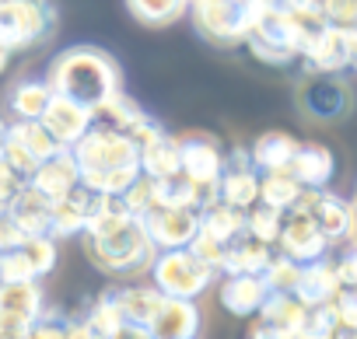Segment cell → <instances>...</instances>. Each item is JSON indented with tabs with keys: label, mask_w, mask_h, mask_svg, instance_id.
Listing matches in <instances>:
<instances>
[{
	"label": "cell",
	"mask_w": 357,
	"mask_h": 339,
	"mask_svg": "<svg viewBox=\"0 0 357 339\" xmlns=\"http://www.w3.org/2000/svg\"><path fill=\"white\" fill-rule=\"evenodd\" d=\"M84 224H88V217H84V210H81L70 196H63V200L53 203V217H50V235H53V238L84 235Z\"/></svg>",
	"instance_id": "8d00e7d4"
},
{
	"label": "cell",
	"mask_w": 357,
	"mask_h": 339,
	"mask_svg": "<svg viewBox=\"0 0 357 339\" xmlns=\"http://www.w3.org/2000/svg\"><path fill=\"white\" fill-rule=\"evenodd\" d=\"M8 56H11L8 49H0V74H4V70H8Z\"/></svg>",
	"instance_id": "db71d44e"
},
{
	"label": "cell",
	"mask_w": 357,
	"mask_h": 339,
	"mask_svg": "<svg viewBox=\"0 0 357 339\" xmlns=\"http://www.w3.org/2000/svg\"><path fill=\"white\" fill-rule=\"evenodd\" d=\"M4 140H8V123L0 119V157H4Z\"/></svg>",
	"instance_id": "f5cc1de1"
},
{
	"label": "cell",
	"mask_w": 357,
	"mask_h": 339,
	"mask_svg": "<svg viewBox=\"0 0 357 339\" xmlns=\"http://www.w3.org/2000/svg\"><path fill=\"white\" fill-rule=\"evenodd\" d=\"M221 189V203L249 210L259 203V172L249 161V147H235L231 154H225V172L218 179Z\"/></svg>",
	"instance_id": "5bb4252c"
},
{
	"label": "cell",
	"mask_w": 357,
	"mask_h": 339,
	"mask_svg": "<svg viewBox=\"0 0 357 339\" xmlns=\"http://www.w3.org/2000/svg\"><path fill=\"white\" fill-rule=\"evenodd\" d=\"M25 186V179H18L11 168L4 164V157H0V214H4L11 207V200L18 196V189Z\"/></svg>",
	"instance_id": "f6af8a7d"
},
{
	"label": "cell",
	"mask_w": 357,
	"mask_h": 339,
	"mask_svg": "<svg viewBox=\"0 0 357 339\" xmlns=\"http://www.w3.org/2000/svg\"><path fill=\"white\" fill-rule=\"evenodd\" d=\"M193 22L214 46H238L266 11V0H193Z\"/></svg>",
	"instance_id": "277c9868"
},
{
	"label": "cell",
	"mask_w": 357,
	"mask_h": 339,
	"mask_svg": "<svg viewBox=\"0 0 357 339\" xmlns=\"http://www.w3.org/2000/svg\"><path fill=\"white\" fill-rule=\"evenodd\" d=\"M273 245L252 238V235H238L235 242L225 245V255H221V276H231V273H263L273 259Z\"/></svg>",
	"instance_id": "603a6c76"
},
{
	"label": "cell",
	"mask_w": 357,
	"mask_h": 339,
	"mask_svg": "<svg viewBox=\"0 0 357 339\" xmlns=\"http://www.w3.org/2000/svg\"><path fill=\"white\" fill-rule=\"evenodd\" d=\"M84 252L109 276H140V273L151 269V262L158 255V249L151 245L140 221H130L119 231L102 235V238L84 235Z\"/></svg>",
	"instance_id": "3957f363"
},
{
	"label": "cell",
	"mask_w": 357,
	"mask_h": 339,
	"mask_svg": "<svg viewBox=\"0 0 357 339\" xmlns=\"http://www.w3.org/2000/svg\"><path fill=\"white\" fill-rule=\"evenodd\" d=\"M151 245L158 252L165 249H190V242L197 238L200 231V214L197 210H186V207H151L144 217H140Z\"/></svg>",
	"instance_id": "ba28073f"
},
{
	"label": "cell",
	"mask_w": 357,
	"mask_h": 339,
	"mask_svg": "<svg viewBox=\"0 0 357 339\" xmlns=\"http://www.w3.org/2000/svg\"><path fill=\"white\" fill-rule=\"evenodd\" d=\"M123 203H126V210L140 221V217L154 207V186H151V179H147V175H140V179L123 193Z\"/></svg>",
	"instance_id": "b9f144b4"
},
{
	"label": "cell",
	"mask_w": 357,
	"mask_h": 339,
	"mask_svg": "<svg viewBox=\"0 0 357 339\" xmlns=\"http://www.w3.org/2000/svg\"><path fill=\"white\" fill-rule=\"evenodd\" d=\"M178 168L193 182H218L225 172V150L207 133H183L178 136Z\"/></svg>",
	"instance_id": "9a60e30c"
},
{
	"label": "cell",
	"mask_w": 357,
	"mask_h": 339,
	"mask_svg": "<svg viewBox=\"0 0 357 339\" xmlns=\"http://www.w3.org/2000/svg\"><path fill=\"white\" fill-rule=\"evenodd\" d=\"M287 172L301 182V189H326L336 172V157L326 143H298Z\"/></svg>",
	"instance_id": "44dd1931"
},
{
	"label": "cell",
	"mask_w": 357,
	"mask_h": 339,
	"mask_svg": "<svg viewBox=\"0 0 357 339\" xmlns=\"http://www.w3.org/2000/svg\"><path fill=\"white\" fill-rule=\"evenodd\" d=\"M0 339H22V336H15V332H8V329H0Z\"/></svg>",
	"instance_id": "11a10c76"
},
{
	"label": "cell",
	"mask_w": 357,
	"mask_h": 339,
	"mask_svg": "<svg viewBox=\"0 0 357 339\" xmlns=\"http://www.w3.org/2000/svg\"><path fill=\"white\" fill-rule=\"evenodd\" d=\"M326 339H357V325H343V322H340V325H336Z\"/></svg>",
	"instance_id": "681fc988"
},
{
	"label": "cell",
	"mask_w": 357,
	"mask_h": 339,
	"mask_svg": "<svg viewBox=\"0 0 357 339\" xmlns=\"http://www.w3.org/2000/svg\"><path fill=\"white\" fill-rule=\"evenodd\" d=\"M56 29L53 0H0V49L18 53Z\"/></svg>",
	"instance_id": "52a82bcc"
},
{
	"label": "cell",
	"mask_w": 357,
	"mask_h": 339,
	"mask_svg": "<svg viewBox=\"0 0 357 339\" xmlns=\"http://www.w3.org/2000/svg\"><path fill=\"white\" fill-rule=\"evenodd\" d=\"M333 308L343 325H357V287H340V294L333 297Z\"/></svg>",
	"instance_id": "ee69618b"
},
{
	"label": "cell",
	"mask_w": 357,
	"mask_h": 339,
	"mask_svg": "<svg viewBox=\"0 0 357 339\" xmlns=\"http://www.w3.org/2000/svg\"><path fill=\"white\" fill-rule=\"evenodd\" d=\"M298 150V140L291 133H280V129H270L263 136H256V143L249 147V161L256 172H280V168L291 164Z\"/></svg>",
	"instance_id": "4316f807"
},
{
	"label": "cell",
	"mask_w": 357,
	"mask_h": 339,
	"mask_svg": "<svg viewBox=\"0 0 357 339\" xmlns=\"http://www.w3.org/2000/svg\"><path fill=\"white\" fill-rule=\"evenodd\" d=\"M81 322L88 325V332H91L95 339H116V336L126 329V322H123V315H119V304H116V297H112V287L95 297V304L81 315Z\"/></svg>",
	"instance_id": "4dcf8cb0"
},
{
	"label": "cell",
	"mask_w": 357,
	"mask_h": 339,
	"mask_svg": "<svg viewBox=\"0 0 357 339\" xmlns=\"http://www.w3.org/2000/svg\"><path fill=\"white\" fill-rule=\"evenodd\" d=\"M22 231H18V224L8 217V214H0V255L4 252H11V249H18L22 245Z\"/></svg>",
	"instance_id": "bcb514c9"
},
{
	"label": "cell",
	"mask_w": 357,
	"mask_h": 339,
	"mask_svg": "<svg viewBox=\"0 0 357 339\" xmlns=\"http://www.w3.org/2000/svg\"><path fill=\"white\" fill-rule=\"evenodd\" d=\"M242 231H245V210H238V207L214 203V207H207L200 214V235H207V238H214L221 245L235 242Z\"/></svg>",
	"instance_id": "f1b7e54d"
},
{
	"label": "cell",
	"mask_w": 357,
	"mask_h": 339,
	"mask_svg": "<svg viewBox=\"0 0 357 339\" xmlns=\"http://www.w3.org/2000/svg\"><path fill=\"white\" fill-rule=\"evenodd\" d=\"M291 210H301L315 221V228L326 235L329 245H343L350 235V203L326 193V189H305Z\"/></svg>",
	"instance_id": "4fadbf2b"
},
{
	"label": "cell",
	"mask_w": 357,
	"mask_h": 339,
	"mask_svg": "<svg viewBox=\"0 0 357 339\" xmlns=\"http://www.w3.org/2000/svg\"><path fill=\"white\" fill-rule=\"evenodd\" d=\"M151 186H154V203L158 207H186V210H197V182L186 172H172L165 179H151Z\"/></svg>",
	"instance_id": "d6a6232c"
},
{
	"label": "cell",
	"mask_w": 357,
	"mask_h": 339,
	"mask_svg": "<svg viewBox=\"0 0 357 339\" xmlns=\"http://www.w3.org/2000/svg\"><path fill=\"white\" fill-rule=\"evenodd\" d=\"M280 255H287V259H294V262H315V259H326L329 255V242H326V235L315 228V221L308 217V214H301V210H287L284 214V224H280V238H277V245H273Z\"/></svg>",
	"instance_id": "7c38bea8"
},
{
	"label": "cell",
	"mask_w": 357,
	"mask_h": 339,
	"mask_svg": "<svg viewBox=\"0 0 357 339\" xmlns=\"http://www.w3.org/2000/svg\"><path fill=\"white\" fill-rule=\"evenodd\" d=\"M308 74H343L350 63H354V46H350V36L343 29H333L326 25L301 53Z\"/></svg>",
	"instance_id": "2e32d148"
},
{
	"label": "cell",
	"mask_w": 357,
	"mask_h": 339,
	"mask_svg": "<svg viewBox=\"0 0 357 339\" xmlns=\"http://www.w3.org/2000/svg\"><path fill=\"white\" fill-rule=\"evenodd\" d=\"M340 273H336V266H333V259L326 255V259H315V262H305L301 266V276H298V283H294V297L305 304V308H312V304H329L336 294H340Z\"/></svg>",
	"instance_id": "7402d4cb"
},
{
	"label": "cell",
	"mask_w": 357,
	"mask_h": 339,
	"mask_svg": "<svg viewBox=\"0 0 357 339\" xmlns=\"http://www.w3.org/2000/svg\"><path fill=\"white\" fill-rule=\"evenodd\" d=\"M266 297H270V287H266L263 273H231L221 280V304L238 318L259 315Z\"/></svg>",
	"instance_id": "ffe728a7"
},
{
	"label": "cell",
	"mask_w": 357,
	"mask_h": 339,
	"mask_svg": "<svg viewBox=\"0 0 357 339\" xmlns=\"http://www.w3.org/2000/svg\"><path fill=\"white\" fill-rule=\"evenodd\" d=\"M190 4L193 0H126L130 15L147 29H165V25L178 22L190 11Z\"/></svg>",
	"instance_id": "1f68e13d"
},
{
	"label": "cell",
	"mask_w": 357,
	"mask_h": 339,
	"mask_svg": "<svg viewBox=\"0 0 357 339\" xmlns=\"http://www.w3.org/2000/svg\"><path fill=\"white\" fill-rule=\"evenodd\" d=\"M4 164L11 168V172L18 175V179H25L29 182V175L39 168V161L32 157V150L18 140V133L11 129V123H8V140H4Z\"/></svg>",
	"instance_id": "f35d334b"
},
{
	"label": "cell",
	"mask_w": 357,
	"mask_h": 339,
	"mask_svg": "<svg viewBox=\"0 0 357 339\" xmlns=\"http://www.w3.org/2000/svg\"><path fill=\"white\" fill-rule=\"evenodd\" d=\"M333 266L343 287H357V242H343V252L333 259Z\"/></svg>",
	"instance_id": "7bdbcfd3"
},
{
	"label": "cell",
	"mask_w": 357,
	"mask_h": 339,
	"mask_svg": "<svg viewBox=\"0 0 357 339\" xmlns=\"http://www.w3.org/2000/svg\"><path fill=\"white\" fill-rule=\"evenodd\" d=\"M15 224H18V231L29 238V235H50V217H53V203L43 196V193H36L29 182L18 189V196L11 200V207L4 210Z\"/></svg>",
	"instance_id": "d4e9b609"
},
{
	"label": "cell",
	"mask_w": 357,
	"mask_h": 339,
	"mask_svg": "<svg viewBox=\"0 0 357 339\" xmlns=\"http://www.w3.org/2000/svg\"><path fill=\"white\" fill-rule=\"evenodd\" d=\"M301 193H305L301 182L287 172V168H280V172H259V203H266V207L287 214V210L298 203Z\"/></svg>",
	"instance_id": "f546056e"
},
{
	"label": "cell",
	"mask_w": 357,
	"mask_h": 339,
	"mask_svg": "<svg viewBox=\"0 0 357 339\" xmlns=\"http://www.w3.org/2000/svg\"><path fill=\"white\" fill-rule=\"evenodd\" d=\"M67 325H70L67 315H60V311H43V315L25 329L22 339H67Z\"/></svg>",
	"instance_id": "60d3db41"
},
{
	"label": "cell",
	"mask_w": 357,
	"mask_h": 339,
	"mask_svg": "<svg viewBox=\"0 0 357 339\" xmlns=\"http://www.w3.org/2000/svg\"><path fill=\"white\" fill-rule=\"evenodd\" d=\"M147 273H151V283L165 297H183V301H197L221 276L214 266H207L190 249H165V252H158Z\"/></svg>",
	"instance_id": "8992f818"
},
{
	"label": "cell",
	"mask_w": 357,
	"mask_h": 339,
	"mask_svg": "<svg viewBox=\"0 0 357 339\" xmlns=\"http://www.w3.org/2000/svg\"><path fill=\"white\" fill-rule=\"evenodd\" d=\"M259 322H266L270 329L284 332V336H298L305 325V304L294 294H277L270 290V297L259 308Z\"/></svg>",
	"instance_id": "83f0119b"
},
{
	"label": "cell",
	"mask_w": 357,
	"mask_h": 339,
	"mask_svg": "<svg viewBox=\"0 0 357 339\" xmlns=\"http://www.w3.org/2000/svg\"><path fill=\"white\" fill-rule=\"evenodd\" d=\"M200 332V308L183 297H165L147 325L151 339H197Z\"/></svg>",
	"instance_id": "e0dca14e"
},
{
	"label": "cell",
	"mask_w": 357,
	"mask_h": 339,
	"mask_svg": "<svg viewBox=\"0 0 357 339\" xmlns=\"http://www.w3.org/2000/svg\"><path fill=\"white\" fill-rule=\"evenodd\" d=\"M39 123L56 136V143L70 147V143H77V140L91 129L95 116H91V109H84V105H77V102H70V98H63V95H53Z\"/></svg>",
	"instance_id": "ac0fdd59"
},
{
	"label": "cell",
	"mask_w": 357,
	"mask_h": 339,
	"mask_svg": "<svg viewBox=\"0 0 357 339\" xmlns=\"http://www.w3.org/2000/svg\"><path fill=\"white\" fill-rule=\"evenodd\" d=\"M245 339H291V336H284V332L270 329L266 322H256V325L249 329V336H245Z\"/></svg>",
	"instance_id": "7dc6e473"
},
{
	"label": "cell",
	"mask_w": 357,
	"mask_h": 339,
	"mask_svg": "<svg viewBox=\"0 0 357 339\" xmlns=\"http://www.w3.org/2000/svg\"><path fill=\"white\" fill-rule=\"evenodd\" d=\"M67 339H95V336L88 332V325H84L81 318H70V325H67Z\"/></svg>",
	"instance_id": "c3c4849f"
},
{
	"label": "cell",
	"mask_w": 357,
	"mask_h": 339,
	"mask_svg": "<svg viewBox=\"0 0 357 339\" xmlns=\"http://www.w3.org/2000/svg\"><path fill=\"white\" fill-rule=\"evenodd\" d=\"M116 339H151V336H147V329H133V325H126Z\"/></svg>",
	"instance_id": "816d5d0a"
},
{
	"label": "cell",
	"mask_w": 357,
	"mask_h": 339,
	"mask_svg": "<svg viewBox=\"0 0 357 339\" xmlns=\"http://www.w3.org/2000/svg\"><path fill=\"white\" fill-rule=\"evenodd\" d=\"M249 53L270 67H287L294 60H301L305 46H308V36L301 29V22L287 11H277V8H266L259 15V22L252 25L249 32Z\"/></svg>",
	"instance_id": "5b68a950"
},
{
	"label": "cell",
	"mask_w": 357,
	"mask_h": 339,
	"mask_svg": "<svg viewBox=\"0 0 357 339\" xmlns=\"http://www.w3.org/2000/svg\"><path fill=\"white\" fill-rule=\"evenodd\" d=\"M81 182V172H77V161L70 157V150H60L46 161H39V168L29 175V186L36 193H43L50 203L70 196V189Z\"/></svg>",
	"instance_id": "d6986e66"
},
{
	"label": "cell",
	"mask_w": 357,
	"mask_h": 339,
	"mask_svg": "<svg viewBox=\"0 0 357 339\" xmlns=\"http://www.w3.org/2000/svg\"><path fill=\"white\" fill-rule=\"evenodd\" d=\"M280 224H284V214L266 207V203H256V207L245 210V235H252V238H259L266 245H277Z\"/></svg>",
	"instance_id": "d590c367"
},
{
	"label": "cell",
	"mask_w": 357,
	"mask_h": 339,
	"mask_svg": "<svg viewBox=\"0 0 357 339\" xmlns=\"http://www.w3.org/2000/svg\"><path fill=\"white\" fill-rule=\"evenodd\" d=\"M336 325H340V318H336L333 301H329V304H312V308H305V325H301V332H305V336L326 339Z\"/></svg>",
	"instance_id": "ab89813d"
},
{
	"label": "cell",
	"mask_w": 357,
	"mask_h": 339,
	"mask_svg": "<svg viewBox=\"0 0 357 339\" xmlns=\"http://www.w3.org/2000/svg\"><path fill=\"white\" fill-rule=\"evenodd\" d=\"M298 102H301L305 116H312L319 123H336L350 112V88L343 84L340 74H312L301 84Z\"/></svg>",
	"instance_id": "8fae6325"
},
{
	"label": "cell",
	"mask_w": 357,
	"mask_h": 339,
	"mask_svg": "<svg viewBox=\"0 0 357 339\" xmlns=\"http://www.w3.org/2000/svg\"><path fill=\"white\" fill-rule=\"evenodd\" d=\"M298 276H301V262H294V259H287V255H280V252H273L270 266L263 269L266 287H270V290H277V294H294Z\"/></svg>",
	"instance_id": "74e56055"
},
{
	"label": "cell",
	"mask_w": 357,
	"mask_h": 339,
	"mask_svg": "<svg viewBox=\"0 0 357 339\" xmlns=\"http://www.w3.org/2000/svg\"><path fill=\"white\" fill-rule=\"evenodd\" d=\"M350 67H354V70H357V53H354V63H350Z\"/></svg>",
	"instance_id": "6f0895ef"
},
{
	"label": "cell",
	"mask_w": 357,
	"mask_h": 339,
	"mask_svg": "<svg viewBox=\"0 0 357 339\" xmlns=\"http://www.w3.org/2000/svg\"><path fill=\"white\" fill-rule=\"evenodd\" d=\"M46 311L39 280H0V329L25 336V329Z\"/></svg>",
	"instance_id": "30bf717a"
},
{
	"label": "cell",
	"mask_w": 357,
	"mask_h": 339,
	"mask_svg": "<svg viewBox=\"0 0 357 339\" xmlns=\"http://www.w3.org/2000/svg\"><path fill=\"white\" fill-rule=\"evenodd\" d=\"M70 157L77 161L81 182L95 193H109V196H123L137 179H140V157H137V143L126 133H116L109 126L91 123V129L67 147Z\"/></svg>",
	"instance_id": "6da1fadb"
},
{
	"label": "cell",
	"mask_w": 357,
	"mask_h": 339,
	"mask_svg": "<svg viewBox=\"0 0 357 339\" xmlns=\"http://www.w3.org/2000/svg\"><path fill=\"white\" fill-rule=\"evenodd\" d=\"M91 116H95V123H98V126H109V129L126 133V136H130L133 129H140V126L151 119V116H147V112H144V109H140V105H137L123 88H119V91H112L98 109H91Z\"/></svg>",
	"instance_id": "484cf974"
},
{
	"label": "cell",
	"mask_w": 357,
	"mask_h": 339,
	"mask_svg": "<svg viewBox=\"0 0 357 339\" xmlns=\"http://www.w3.org/2000/svg\"><path fill=\"white\" fill-rule=\"evenodd\" d=\"M112 297L119 304V315L126 325L133 329H147L158 304L165 301V294L154 283H126V287H112Z\"/></svg>",
	"instance_id": "cb8c5ba5"
},
{
	"label": "cell",
	"mask_w": 357,
	"mask_h": 339,
	"mask_svg": "<svg viewBox=\"0 0 357 339\" xmlns=\"http://www.w3.org/2000/svg\"><path fill=\"white\" fill-rule=\"evenodd\" d=\"M46 84L53 88V95H63V98H70L84 109H98L112 91L123 88V74L105 49L70 46L53 60Z\"/></svg>",
	"instance_id": "7a4b0ae2"
},
{
	"label": "cell",
	"mask_w": 357,
	"mask_h": 339,
	"mask_svg": "<svg viewBox=\"0 0 357 339\" xmlns=\"http://www.w3.org/2000/svg\"><path fill=\"white\" fill-rule=\"evenodd\" d=\"M11 129L18 133V140L32 150V157L36 161H46V157H53V154H60V150H67L63 143H56V136L39 123V119H32V123H22V119H15L11 123Z\"/></svg>",
	"instance_id": "e575fe53"
},
{
	"label": "cell",
	"mask_w": 357,
	"mask_h": 339,
	"mask_svg": "<svg viewBox=\"0 0 357 339\" xmlns=\"http://www.w3.org/2000/svg\"><path fill=\"white\" fill-rule=\"evenodd\" d=\"M50 98H53V88H50L46 81H22V84L11 91V112H15V119H22V123L43 119Z\"/></svg>",
	"instance_id": "836d02e7"
},
{
	"label": "cell",
	"mask_w": 357,
	"mask_h": 339,
	"mask_svg": "<svg viewBox=\"0 0 357 339\" xmlns=\"http://www.w3.org/2000/svg\"><path fill=\"white\" fill-rule=\"evenodd\" d=\"M347 203H350V235H347V242H357V189Z\"/></svg>",
	"instance_id": "f907efd6"
},
{
	"label": "cell",
	"mask_w": 357,
	"mask_h": 339,
	"mask_svg": "<svg viewBox=\"0 0 357 339\" xmlns=\"http://www.w3.org/2000/svg\"><path fill=\"white\" fill-rule=\"evenodd\" d=\"M291 339H315V336H305V332H298V336H291Z\"/></svg>",
	"instance_id": "9f6ffc18"
},
{
	"label": "cell",
	"mask_w": 357,
	"mask_h": 339,
	"mask_svg": "<svg viewBox=\"0 0 357 339\" xmlns=\"http://www.w3.org/2000/svg\"><path fill=\"white\" fill-rule=\"evenodd\" d=\"M56 266V238L29 235L18 249L0 255V280H43Z\"/></svg>",
	"instance_id": "9c48e42d"
}]
</instances>
